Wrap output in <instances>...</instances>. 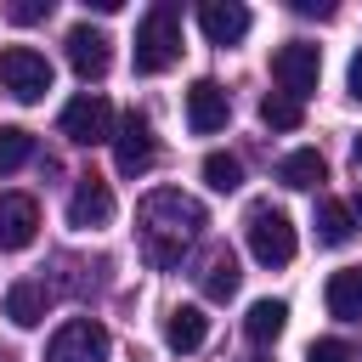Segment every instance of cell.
Here are the masks:
<instances>
[{"label": "cell", "mask_w": 362, "mask_h": 362, "mask_svg": "<svg viewBox=\"0 0 362 362\" xmlns=\"http://www.w3.org/2000/svg\"><path fill=\"white\" fill-rule=\"evenodd\" d=\"M243 362H266V356H243Z\"/></svg>", "instance_id": "obj_30"}, {"label": "cell", "mask_w": 362, "mask_h": 362, "mask_svg": "<svg viewBox=\"0 0 362 362\" xmlns=\"http://www.w3.org/2000/svg\"><path fill=\"white\" fill-rule=\"evenodd\" d=\"M305 362H351V345L345 339H311L305 345Z\"/></svg>", "instance_id": "obj_25"}, {"label": "cell", "mask_w": 362, "mask_h": 362, "mask_svg": "<svg viewBox=\"0 0 362 362\" xmlns=\"http://www.w3.org/2000/svg\"><path fill=\"white\" fill-rule=\"evenodd\" d=\"M243 232H249V255L260 260V266H288L294 260V221L283 215V209H272V204H249V215H243Z\"/></svg>", "instance_id": "obj_3"}, {"label": "cell", "mask_w": 362, "mask_h": 362, "mask_svg": "<svg viewBox=\"0 0 362 362\" xmlns=\"http://www.w3.org/2000/svg\"><path fill=\"white\" fill-rule=\"evenodd\" d=\"M136 221H141V243H147V260H153V266H175V260H181V243H192V238L209 226L204 204L187 198L181 187L147 192L141 209H136Z\"/></svg>", "instance_id": "obj_1"}, {"label": "cell", "mask_w": 362, "mask_h": 362, "mask_svg": "<svg viewBox=\"0 0 362 362\" xmlns=\"http://www.w3.org/2000/svg\"><path fill=\"white\" fill-rule=\"evenodd\" d=\"M198 28H204L209 45H238L249 34V6H238V0H204L198 6Z\"/></svg>", "instance_id": "obj_13"}, {"label": "cell", "mask_w": 362, "mask_h": 362, "mask_svg": "<svg viewBox=\"0 0 362 362\" xmlns=\"http://www.w3.org/2000/svg\"><path fill=\"white\" fill-rule=\"evenodd\" d=\"M62 45H68V68H74L79 79H102V74H107V62H113V51H107L113 40H107L102 28H90V23H74Z\"/></svg>", "instance_id": "obj_9"}, {"label": "cell", "mask_w": 362, "mask_h": 362, "mask_svg": "<svg viewBox=\"0 0 362 362\" xmlns=\"http://www.w3.org/2000/svg\"><path fill=\"white\" fill-rule=\"evenodd\" d=\"M226 119H232L226 90L215 79H192V90H187V124H192V136H215V130H226Z\"/></svg>", "instance_id": "obj_10"}, {"label": "cell", "mask_w": 362, "mask_h": 362, "mask_svg": "<svg viewBox=\"0 0 362 362\" xmlns=\"http://www.w3.org/2000/svg\"><path fill=\"white\" fill-rule=\"evenodd\" d=\"M51 62L34 51V45H6L0 51V85L17 96V102H45V90H51Z\"/></svg>", "instance_id": "obj_4"}, {"label": "cell", "mask_w": 362, "mask_h": 362, "mask_svg": "<svg viewBox=\"0 0 362 362\" xmlns=\"http://www.w3.org/2000/svg\"><path fill=\"white\" fill-rule=\"evenodd\" d=\"M238 255L232 249H215L209 260H204V272H198V283H204V300H232L238 294Z\"/></svg>", "instance_id": "obj_16"}, {"label": "cell", "mask_w": 362, "mask_h": 362, "mask_svg": "<svg viewBox=\"0 0 362 362\" xmlns=\"http://www.w3.org/2000/svg\"><path fill=\"white\" fill-rule=\"evenodd\" d=\"M153 158H158V141H153L147 113H124L119 130H113V164H119V175H147Z\"/></svg>", "instance_id": "obj_8"}, {"label": "cell", "mask_w": 362, "mask_h": 362, "mask_svg": "<svg viewBox=\"0 0 362 362\" xmlns=\"http://www.w3.org/2000/svg\"><path fill=\"white\" fill-rule=\"evenodd\" d=\"M345 85H351V96H356V102H362V51H356V57H351V74H345Z\"/></svg>", "instance_id": "obj_27"}, {"label": "cell", "mask_w": 362, "mask_h": 362, "mask_svg": "<svg viewBox=\"0 0 362 362\" xmlns=\"http://www.w3.org/2000/svg\"><path fill=\"white\" fill-rule=\"evenodd\" d=\"M113 102L102 90H79L68 107H62V136L79 141V147H96V141H113Z\"/></svg>", "instance_id": "obj_5"}, {"label": "cell", "mask_w": 362, "mask_h": 362, "mask_svg": "<svg viewBox=\"0 0 362 362\" xmlns=\"http://www.w3.org/2000/svg\"><path fill=\"white\" fill-rule=\"evenodd\" d=\"M322 300H328V311H334L339 322H362V266L334 272L328 288H322Z\"/></svg>", "instance_id": "obj_14"}, {"label": "cell", "mask_w": 362, "mask_h": 362, "mask_svg": "<svg viewBox=\"0 0 362 362\" xmlns=\"http://www.w3.org/2000/svg\"><path fill=\"white\" fill-rule=\"evenodd\" d=\"M351 232H356V209L339 204V198H322L317 204V238L322 243H351Z\"/></svg>", "instance_id": "obj_20"}, {"label": "cell", "mask_w": 362, "mask_h": 362, "mask_svg": "<svg viewBox=\"0 0 362 362\" xmlns=\"http://www.w3.org/2000/svg\"><path fill=\"white\" fill-rule=\"evenodd\" d=\"M175 57H181V11L170 0H158L136 23V74H164Z\"/></svg>", "instance_id": "obj_2"}, {"label": "cell", "mask_w": 362, "mask_h": 362, "mask_svg": "<svg viewBox=\"0 0 362 362\" xmlns=\"http://www.w3.org/2000/svg\"><path fill=\"white\" fill-rule=\"evenodd\" d=\"M40 232V204L28 192H0V249H28Z\"/></svg>", "instance_id": "obj_12"}, {"label": "cell", "mask_w": 362, "mask_h": 362, "mask_svg": "<svg viewBox=\"0 0 362 362\" xmlns=\"http://www.w3.org/2000/svg\"><path fill=\"white\" fill-rule=\"evenodd\" d=\"M28 158H34V136H28V130H17V124H0V175L23 170Z\"/></svg>", "instance_id": "obj_21"}, {"label": "cell", "mask_w": 362, "mask_h": 362, "mask_svg": "<svg viewBox=\"0 0 362 362\" xmlns=\"http://www.w3.org/2000/svg\"><path fill=\"white\" fill-rule=\"evenodd\" d=\"M164 339H170V351H198L204 339H209V317L198 311V305H175L170 317H164Z\"/></svg>", "instance_id": "obj_15"}, {"label": "cell", "mask_w": 362, "mask_h": 362, "mask_svg": "<svg viewBox=\"0 0 362 362\" xmlns=\"http://www.w3.org/2000/svg\"><path fill=\"white\" fill-rule=\"evenodd\" d=\"M356 215H362V192H356Z\"/></svg>", "instance_id": "obj_29"}, {"label": "cell", "mask_w": 362, "mask_h": 362, "mask_svg": "<svg viewBox=\"0 0 362 362\" xmlns=\"http://www.w3.org/2000/svg\"><path fill=\"white\" fill-rule=\"evenodd\" d=\"M260 119H266L272 130H300V119H305V107H300L294 96H283V90H272V96L260 102Z\"/></svg>", "instance_id": "obj_23"}, {"label": "cell", "mask_w": 362, "mask_h": 362, "mask_svg": "<svg viewBox=\"0 0 362 362\" xmlns=\"http://www.w3.org/2000/svg\"><path fill=\"white\" fill-rule=\"evenodd\" d=\"M6 17H11L17 28H28V23H45V17H51V0H11V6H6Z\"/></svg>", "instance_id": "obj_24"}, {"label": "cell", "mask_w": 362, "mask_h": 362, "mask_svg": "<svg viewBox=\"0 0 362 362\" xmlns=\"http://www.w3.org/2000/svg\"><path fill=\"white\" fill-rule=\"evenodd\" d=\"M6 317L17 328H40L45 322V288L40 283H11L6 288Z\"/></svg>", "instance_id": "obj_18"}, {"label": "cell", "mask_w": 362, "mask_h": 362, "mask_svg": "<svg viewBox=\"0 0 362 362\" xmlns=\"http://www.w3.org/2000/svg\"><path fill=\"white\" fill-rule=\"evenodd\" d=\"M272 79H277L283 96H294V102L317 96V79H322V57H317V45H305V40L277 45V57H272Z\"/></svg>", "instance_id": "obj_6"}, {"label": "cell", "mask_w": 362, "mask_h": 362, "mask_svg": "<svg viewBox=\"0 0 362 362\" xmlns=\"http://www.w3.org/2000/svg\"><path fill=\"white\" fill-rule=\"evenodd\" d=\"M294 11H300V17H334L328 0H294Z\"/></svg>", "instance_id": "obj_26"}, {"label": "cell", "mask_w": 362, "mask_h": 362, "mask_svg": "<svg viewBox=\"0 0 362 362\" xmlns=\"http://www.w3.org/2000/svg\"><path fill=\"white\" fill-rule=\"evenodd\" d=\"M107 221H113V192H107V181L85 175V181L74 187V198H68V226H74V232H96V226H107Z\"/></svg>", "instance_id": "obj_11"}, {"label": "cell", "mask_w": 362, "mask_h": 362, "mask_svg": "<svg viewBox=\"0 0 362 362\" xmlns=\"http://www.w3.org/2000/svg\"><path fill=\"white\" fill-rule=\"evenodd\" d=\"M283 328H288V305H283V300H255L249 317H243V334H249L255 345H272Z\"/></svg>", "instance_id": "obj_19"}, {"label": "cell", "mask_w": 362, "mask_h": 362, "mask_svg": "<svg viewBox=\"0 0 362 362\" xmlns=\"http://www.w3.org/2000/svg\"><path fill=\"white\" fill-rule=\"evenodd\" d=\"M204 181H209L215 192H238V187H243V164H238L232 153H204Z\"/></svg>", "instance_id": "obj_22"}, {"label": "cell", "mask_w": 362, "mask_h": 362, "mask_svg": "<svg viewBox=\"0 0 362 362\" xmlns=\"http://www.w3.org/2000/svg\"><path fill=\"white\" fill-rule=\"evenodd\" d=\"M107 351H113L107 328L90 322V317H74V322H62V328L51 334L45 362H107Z\"/></svg>", "instance_id": "obj_7"}, {"label": "cell", "mask_w": 362, "mask_h": 362, "mask_svg": "<svg viewBox=\"0 0 362 362\" xmlns=\"http://www.w3.org/2000/svg\"><path fill=\"white\" fill-rule=\"evenodd\" d=\"M356 170H362V136H356Z\"/></svg>", "instance_id": "obj_28"}, {"label": "cell", "mask_w": 362, "mask_h": 362, "mask_svg": "<svg viewBox=\"0 0 362 362\" xmlns=\"http://www.w3.org/2000/svg\"><path fill=\"white\" fill-rule=\"evenodd\" d=\"M277 181L294 187V192H311V187L322 181V153H317V147H294V153L277 164Z\"/></svg>", "instance_id": "obj_17"}]
</instances>
